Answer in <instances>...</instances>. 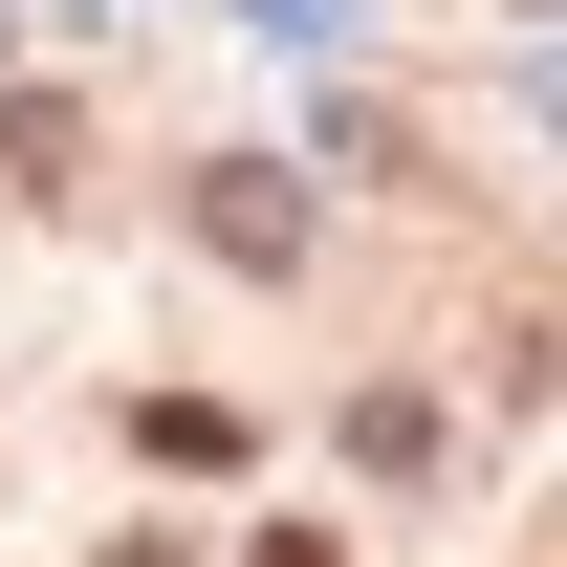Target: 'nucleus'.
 I'll list each match as a JSON object with an SVG mask.
<instances>
[{
	"mask_svg": "<svg viewBox=\"0 0 567 567\" xmlns=\"http://www.w3.org/2000/svg\"><path fill=\"white\" fill-rule=\"evenodd\" d=\"M197 240L218 262H306V197H284V175H197Z\"/></svg>",
	"mask_w": 567,
	"mask_h": 567,
	"instance_id": "obj_1",
	"label": "nucleus"
},
{
	"mask_svg": "<svg viewBox=\"0 0 567 567\" xmlns=\"http://www.w3.org/2000/svg\"><path fill=\"white\" fill-rule=\"evenodd\" d=\"M132 436H153V458H175V481H218V458H240V393H153Z\"/></svg>",
	"mask_w": 567,
	"mask_h": 567,
	"instance_id": "obj_2",
	"label": "nucleus"
},
{
	"mask_svg": "<svg viewBox=\"0 0 567 567\" xmlns=\"http://www.w3.org/2000/svg\"><path fill=\"white\" fill-rule=\"evenodd\" d=\"M262 567H328V546H306V524H262Z\"/></svg>",
	"mask_w": 567,
	"mask_h": 567,
	"instance_id": "obj_3",
	"label": "nucleus"
}]
</instances>
